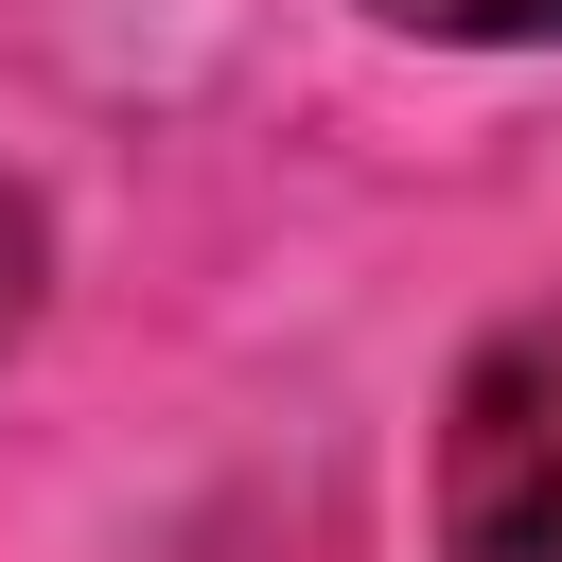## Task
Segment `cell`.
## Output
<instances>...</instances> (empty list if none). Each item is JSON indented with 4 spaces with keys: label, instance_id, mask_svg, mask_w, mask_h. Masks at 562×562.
<instances>
[{
    "label": "cell",
    "instance_id": "6da1fadb",
    "mask_svg": "<svg viewBox=\"0 0 562 562\" xmlns=\"http://www.w3.org/2000/svg\"><path fill=\"white\" fill-rule=\"evenodd\" d=\"M439 562H562V299H527L439 422Z\"/></svg>",
    "mask_w": 562,
    "mask_h": 562
},
{
    "label": "cell",
    "instance_id": "7a4b0ae2",
    "mask_svg": "<svg viewBox=\"0 0 562 562\" xmlns=\"http://www.w3.org/2000/svg\"><path fill=\"white\" fill-rule=\"evenodd\" d=\"M369 18H404V35H474V53H527V35H562V0H369Z\"/></svg>",
    "mask_w": 562,
    "mask_h": 562
},
{
    "label": "cell",
    "instance_id": "3957f363",
    "mask_svg": "<svg viewBox=\"0 0 562 562\" xmlns=\"http://www.w3.org/2000/svg\"><path fill=\"white\" fill-rule=\"evenodd\" d=\"M18 316H35V193L0 176V334H18Z\"/></svg>",
    "mask_w": 562,
    "mask_h": 562
}]
</instances>
